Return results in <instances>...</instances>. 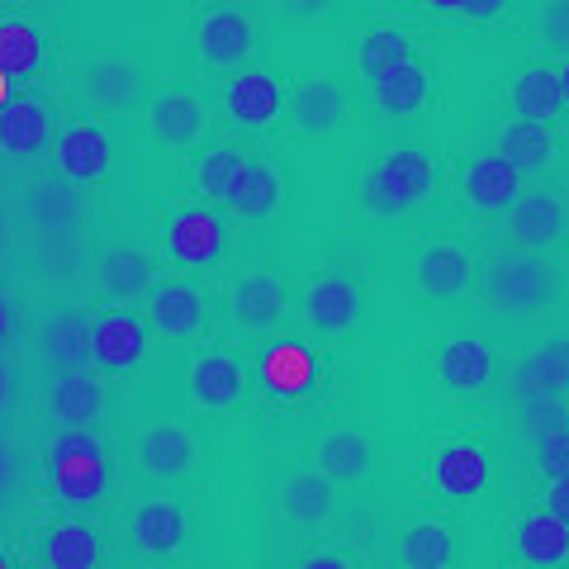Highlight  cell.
<instances>
[{"instance_id":"cell-31","label":"cell","mask_w":569,"mask_h":569,"mask_svg":"<svg viewBox=\"0 0 569 569\" xmlns=\"http://www.w3.org/2000/svg\"><path fill=\"white\" fill-rule=\"evenodd\" d=\"M518 556L527 565H565L569 560V527L550 508L527 512L518 522Z\"/></svg>"},{"instance_id":"cell-6","label":"cell","mask_w":569,"mask_h":569,"mask_svg":"<svg viewBox=\"0 0 569 569\" xmlns=\"http://www.w3.org/2000/svg\"><path fill=\"white\" fill-rule=\"evenodd\" d=\"M508 238L518 242V252H546L565 238V204L550 190H522L518 204L508 209Z\"/></svg>"},{"instance_id":"cell-53","label":"cell","mask_w":569,"mask_h":569,"mask_svg":"<svg viewBox=\"0 0 569 569\" xmlns=\"http://www.w3.org/2000/svg\"><path fill=\"white\" fill-rule=\"evenodd\" d=\"M0 242H6V219H0Z\"/></svg>"},{"instance_id":"cell-41","label":"cell","mask_w":569,"mask_h":569,"mask_svg":"<svg viewBox=\"0 0 569 569\" xmlns=\"http://www.w3.org/2000/svg\"><path fill=\"white\" fill-rule=\"evenodd\" d=\"M242 162H247V157L238 148H209L200 162H194V186H200V194H209V200L223 204V194L233 190Z\"/></svg>"},{"instance_id":"cell-10","label":"cell","mask_w":569,"mask_h":569,"mask_svg":"<svg viewBox=\"0 0 569 569\" xmlns=\"http://www.w3.org/2000/svg\"><path fill=\"white\" fill-rule=\"evenodd\" d=\"M223 238H228V228H223L219 213H209V209H176L171 223H167V252L181 266L219 261Z\"/></svg>"},{"instance_id":"cell-40","label":"cell","mask_w":569,"mask_h":569,"mask_svg":"<svg viewBox=\"0 0 569 569\" xmlns=\"http://www.w3.org/2000/svg\"><path fill=\"white\" fill-rule=\"evenodd\" d=\"M403 58H413V39L395 24L370 29V33H361V43H356V67H361L370 81H376L380 71H389L395 62H403Z\"/></svg>"},{"instance_id":"cell-47","label":"cell","mask_w":569,"mask_h":569,"mask_svg":"<svg viewBox=\"0 0 569 569\" xmlns=\"http://www.w3.org/2000/svg\"><path fill=\"white\" fill-rule=\"evenodd\" d=\"M299 569H351V560H347V556H332V550H323V556H309Z\"/></svg>"},{"instance_id":"cell-26","label":"cell","mask_w":569,"mask_h":569,"mask_svg":"<svg viewBox=\"0 0 569 569\" xmlns=\"http://www.w3.org/2000/svg\"><path fill=\"white\" fill-rule=\"evenodd\" d=\"M233 318H238L247 332L276 328L280 318H284V284H280V276L257 271V276L238 280V290H233Z\"/></svg>"},{"instance_id":"cell-15","label":"cell","mask_w":569,"mask_h":569,"mask_svg":"<svg viewBox=\"0 0 569 569\" xmlns=\"http://www.w3.org/2000/svg\"><path fill=\"white\" fill-rule=\"evenodd\" d=\"M475 284V261L460 242H437L418 257V290L427 299H460Z\"/></svg>"},{"instance_id":"cell-7","label":"cell","mask_w":569,"mask_h":569,"mask_svg":"<svg viewBox=\"0 0 569 569\" xmlns=\"http://www.w3.org/2000/svg\"><path fill=\"white\" fill-rule=\"evenodd\" d=\"M91 356L104 370H133L148 356V323L129 309H110L91 323Z\"/></svg>"},{"instance_id":"cell-52","label":"cell","mask_w":569,"mask_h":569,"mask_svg":"<svg viewBox=\"0 0 569 569\" xmlns=\"http://www.w3.org/2000/svg\"><path fill=\"white\" fill-rule=\"evenodd\" d=\"M560 96H565V104H569V62L560 67Z\"/></svg>"},{"instance_id":"cell-29","label":"cell","mask_w":569,"mask_h":569,"mask_svg":"<svg viewBox=\"0 0 569 569\" xmlns=\"http://www.w3.org/2000/svg\"><path fill=\"white\" fill-rule=\"evenodd\" d=\"M138 466L152 479H176L194 466V441L186 427H152L148 437L138 441Z\"/></svg>"},{"instance_id":"cell-13","label":"cell","mask_w":569,"mask_h":569,"mask_svg":"<svg viewBox=\"0 0 569 569\" xmlns=\"http://www.w3.org/2000/svg\"><path fill=\"white\" fill-rule=\"evenodd\" d=\"M58 171L67 176L71 186H86V181H100L110 171V138H104L96 123H67L58 133Z\"/></svg>"},{"instance_id":"cell-37","label":"cell","mask_w":569,"mask_h":569,"mask_svg":"<svg viewBox=\"0 0 569 569\" xmlns=\"http://www.w3.org/2000/svg\"><path fill=\"white\" fill-rule=\"evenodd\" d=\"M48 569H96L100 565V537L86 522H62L43 541Z\"/></svg>"},{"instance_id":"cell-17","label":"cell","mask_w":569,"mask_h":569,"mask_svg":"<svg viewBox=\"0 0 569 569\" xmlns=\"http://www.w3.org/2000/svg\"><path fill=\"white\" fill-rule=\"evenodd\" d=\"M148 318L162 337H194L204 323V295L190 280H167L148 295Z\"/></svg>"},{"instance_id":"cell-48","label":"cell","mask_w":569,"mask_h":569,"mask_svg":"<svg viewBox=\"0 0 569 569\" xmlns=\"http://www.w3.org/2000/svg\"><path fill=\"white\" fill-rule=\"evenodd\" d=\"M6 337H10V299L0 295V342H6Z\"/></svg>"},{"instance_id":"cell-9","label":"cell","mask_w":569,"mask_h":569,"mask_svg":"<svg viewBox=\"0 0 569 569\" xmlns=\"http://www.w3.org/2000/svg\"><path fill=\"white\" fill-rule=\"evenodd\" d=\"M223 110L238 129H271L284 110V91L271 71H242V77L228 81L223 91Z\"/></svg>"},{"instance_id":"cell-8","label":"cell","mask_w":569,"mask_h":569,"mask_svg":"<svg viewBox=\"0 0 569 569\" xmlns=\"http://www.w3.org/2000/svg\"><path fill=\"white\" fill-rule=\"evenodd\" d=\"M148 91V77H142V67L129 62V58H96L91 67L81 71V100L96 104V110H129V104Z\"/></svg>"},{"instance_id":"cell-35","label":"cell","mask_w":569,"mask_h":569,"mask_svg":"<svg viewBox=\"0 0 569 569\" xmlns=\"http://www.w3.org/2000/svg\"><path fill=\"white\" fill-rule=\"evenodd\" d=\"M332 485L323 475L313 470H295L290 479H284V512H290L295 527H323L332 518Z\"/></svg>"},{"instance_id":"cell-19","label":"cell","mask_w":569,"mask_h":569,"mask_svg":"<svg viewBox=\"0 0 569 569\" xmlns=\"http://www.w3.org/2000/svg\"><path fill=\"white\" fill-rule=\"evenodd\" d=\"M522 399H565L569 395V337H556L527 356L512 380Z\"/></svg>"},{"instance_id":"cell-30","label":"cell","mask_w":569,"mask_h":569,"mask_svg":"<svg viewBox=\"0 0 569 569\" xmlns=\"http://www.w3.org/2000/svg\"><path fill=\"white\" fill-rule=\"evenodd\" d=\"M432 475L451 498H470L489 485V456L479 447H470V441H451V447L437 451Z\"/></svg>"},{"instance_id":"cell-54","label":"cell","mask_w":569,"mask_h":569,"mask_svg":"<svg viewBox=\"0 0 569 569\" xmlns=\"http://www.w3.org/2000/svg\"><path fill=\"white\" fill-rule=\"evenodd\" d=\"M0 569H10V560H6V556H0Z\"/></svg>"},{"instance_id":"cell-42","label":"cell","mask_w":569,"mask_h":569,"mask_svg":"<svg viewBox=\"0 0 569 569\" xmlns=\"http://www.w3.org/2000/svg\"><path fill=\"white\" fill-rule=\"evenodd\" d=\"M531 29H537V43L541 48L569 52V0H550V6H537V14H531Z\"/></svg>"},{"instance_id":"cell-49","label":"cell","mask_w":569,"mask_h":569,"mask_svg":"<svg viewBox=\"0 0 569 569\" xmlns=\"http://www.w3.org/2000/svg\"><path fill=\"white\" fill-rule=\"evenodd\" d=\"M10 100H14V91H10V77H6V71H0V110H6Z\"/></svg>"},{"instance_id":"cell-45","label":"cell","mask_w":569,"mask_h":569,"mask_svg":"<svg viewBox=\"0 0 569 569\" xmlns=\"http://www.w3.org/2000/svg\"><path fill=\"white\" fill-rule=\"evenodd\" d=\"M432 14L441 20H498L503 6L498 0H460V6H432Z\"/></svg>"},{"instance_id":"cell-18","label":"cell","mask_w":569,"mask_h":569,"mask_svg":"<svg viewBox=\"0 0 569 569\" xmlns=\"http://www.w3.org/2000/svg\"><path fill=\"white\" fill-rule=\"evenodd\" d=\"M133 546L142 550V556H152V560H167L181 550L186 541V512L171 503V498H148L138 512H133Z\"/></svg>"},{"instance_id":"cell-1","label":"cell","mask_w":569,"mask_h":569,"mask_svg":"<svg viewBox=\"0 0 569 569\" xmlns=\"http://www.w3.org/2000/svg\"><path fill=\"white\" fill-rule=\"evenodd\" d=\"M485 305L503 318H537L556 299V271L537 252H493L479 276Z\"/></svg>"},{"instance_id":"cell-25","label":"cell","mask_w":569,"mask_h":569,"mask_svg":"<svg viewBox=\"0 0 569 569\" xmlns=\"http://www.w3.org/2000/svg\"><path fill=\"white\" fill-rule=\"evenodd\" d=\"M48 129H52V119H48V104L39 96H14L6 110H0V148L14 152V157L43 152Z\"/></svg>"},{"instance_id":"cell-22","label":"cell","mask_w":569,"mask_h":569,"mask_svg":"<svg viewBox=\"0 0 569 569\" xmlns=\"http://www.w3.org/2000/svg\"><path fill=\"white\" fill-rule=\"evenodd\" d=\"M290 119L299 133H332L347 119V91L328 77H313L290 96Z\"/></svg>"},{"instance_id":"cell-2","label":"cell","mask_w":569,"mask_h":569,"mask_svg":"<svg viewBox=\"0 0 569 569\" xmlns=\"http://www.w3.org/2000/svg\"><path fill=\"white\" fill-rule=\"evenodd\" d=\"M48 479L62 503L91 508L110 489V456L96 432H62L48 447Z\"/></svg>"},{"instance_id":"cell-14","label":"cell","mask_w":569,"mask_h":569,"mask_svg":"<svg viewBox=\"0 0 569 569\" xmlns=\"http://www.w3.org/2000/svg\"><path fill=\"white\" fill-rule=\"evenodd\" d=\"M242 389H247V366L238 361V356H228V351H204V356H194V366H190V395L200 408H233L242 399Z\"/></svg>"},{"instance_id":"cell-39","label":"cell","mask_w":569,"mask_h":569,"mask_svg":"<svg viewBox=\"0 0 569 569\" xmlns=\"http://www.w3.org/2000/svg\"><path fill=\"white\" fill-rule=\"evenodd\" d=\"M451 556H456V541H451V531L441 527V522H418V527H408V537L399 541L403 569H447Z\"/></svg>"},{"instance_id":"cell-44","label":"cell","mask_w":569,"mask_h":569,"mask_svg":"<svg viewBox=\"0 0 569 569\" xmlns=\"http://www.w3.org/2000/svg\"><path fill=\"white\" fill-rule=\"evenodd\" d=\"M537 470L546 479H569V427L537 437Z\"/></svg>"},{"instance_id":"cell-46","label":"cell","mask_w":569,"mask_h":569,"mask_svg":"<svg viewBox=\"0 0 569 569\" xmlns=\"http://www.w3.org/2000/svg\"><path fill=\"white\" fill-rule=\"evenodd\" d=\"M546 508L569 527V479H550V493H546Z\"/></svg>"},{"instance_id":"cell-23","label":"cell","mask_w":569,"mask_h":569,"mask_svg":"<svg viewBox=\"0 0 569 569\" xmlns=\"http://www.w3.org/2000/svg\"><path fill=\"white\" fill-rule=\"evenodd\" d=\"M48 408H52L58 422H67V432H86L104 408V389H100V380L91 376V370H67V376L52 385Z\"/></svg>"},{"instance_id":"cell-11","label":"cell","mask_w":569,"mask_h":569,"mask_svg":"<svg viewBox=\"0 0 569 569\" xmlns=\"http://www.w3.org/2000/svg\"><path fill=\"white\" fill-rule=\"evenodd\" d=\"M361 309H366V295H361V284L347 280V276L313 280L309 295H305V318H309V328H318V332H347V328H356Z\"/></svg>"},{"instance_id":"cell-3","label":"cell","mask_w":569,"mask_h":569,"mask_svg":"<svg viewBox=\"0 0 569 569\" xmlns=\"http://www.w3.org/2000/svg\"><path fill=\"white\" fill-rule=\"evenodd\" d=\"M432 190H437L432 157L418 152V148H399V152H389V157H380V162L370 167L366 186H361V200H366L370 213L389 219V213L418 209Z\"/></svg>"},{"instance_id":"cell-38","label":"cell","mask_w":569,"mask_h":569,"mask_svg":"<svg viewBox=\"0 0 569 569\" xmlns=\"http://www.w3.org/2000/svg\"><path fill=\"white\" fill-rule=\"evenodd\" d=\"M43 67V33L29 20H0V71L14 77H33Z\"/></svg>"},{"instance_id":"cell-21","label":"cell","mask_w":569,"mask_h":569,"mask_svg":"<svg viewBox=\"0 0 569 569\" xmlns=\"http://www.w3.org/2000/svg\"><path fill=\"white\" fill-rule=\"evenodd\" d=\"M503 162L518 171V176H537L556 162V138H550L546 123H527V119H508L498 129V148H493Z\"/></svg>"},{"instance_id":"cell-28","label":"cell","mask_w":569,"mask_h":569,"mask_svg":"<svg viewBox=\"0 0 569 569\" xmlns=\"http://www.w3.org/2000/svg\"><path fill=\"white\" fill-rule=\"evenodd\" d=\"M318 466H323V475L342 479V485H356V479H366L376 470V447L356 427H337V432L318 441Z\"/></svg>"},{"instance_id":"cell-34","label":"cell","mask_w":569,"mask_h":569,"mask_svg":"<svg viewBox=\"0 0 569 569\" xmlns=\"http://www.w3.org/2000/svg\"><path fill=\"white\" fill-rule=\"evenodd\" d=\"M223 204L242 213V219H266V213L280 204V176L266 162H242L233 190L223 194Z\"/></svg>"},{"instance_id":"cell-20","label":"cell","mask_w":569,"mask_h":569,"mask_svg":"<svg viewBox=\"0 0 569 569\" xmlns=\"http://www.w3.org/2000/svg\"><path fill=\"white\" fill-rule=\"evenodd\" d=\"M437 376L447 380V389L456 395H485L493 380V351L475 337H456V342L441 347L437 356Z\"/></svg>"},{"instance_id":"cell-16","label":"cell","mask_w":569,"mask_h":569,"mask_svg":"<svg viewBox=\"0 0 569 569\" xmlns=\"http://www.w3.org/2000/svg\"><path fill=\"white\" fill-rule=\"evenodd\" d=\"M157 266H152V257L142 252V247H133V242H123V247H110L104 252V261H100V290L114 299V305H133V299H142V295H152L157 290Z\"/></svg>"},{"instance_id":"cell-36","label":"cell","mask_w":569,"mask_h":569,"mask_svg":"<svg viewBox=\"0 0 569 569\" xmlns=\"http://www.w3.org/2000/svg\"><path fill=\"white\" fill-rule=\"evenodd\" d=\"M29 219L39 228H77L86 219V200L71 181H39L29 194Z\"/></svg>"},{"instance_id":"cell-5","label":"cell","mask_w":569,"mask_h":569,"mask_svg":"<svg viewBox=\"0 0 569 569\" xmlns=\"http://www.w3.org/2000/svg\"><path fill=\"white\" fill-rule=\"evenodd\" d=\"M252 48H257V29L238 6L204 10L200 24H194V52H200L209 67H238Z\"/></svg>"},{"instance_id":"cell-27","label":"cell","mask_w":569,"mask_h":569,"mask_svg":"<svg viewBox=\"0 0 569 569\" xmlns=\"http://www.w3.org/2000/svg\"><path fill=\"white\" fill-rule=\"evenodd\" d=\"M148 123H152L157 142H167V148H186V142H194L200 129H204V104H200V96H190V91H167V96L152 100Z\"/></svg>"},{"instance_id":"cell-24","label":"cell","mask_w":569,"mask_h":569,"mask_svg":"<svg viewBox=\"0 0 569 569\" xmlns=\"http://www.w3.org/2000/svg\"><path fill=\"white\" fill-rule=\"evenodd\" d=\"M432 96V67L418 58H403L376 77V104L385 114H413Z\"/></svg>"},{"instance_id":"cell-12","label":"cell","mask_w":569,"mask_h":569,"mask_svg":"<svg viewBox=\"0 0 569 569\" xmlns=\"http://www.w3.org/2000/svg\"><path fill=\"white\" fill-rule=\"evenodd\" d=\"M460 190H466V200H470L479 213H503V209L518 204L522 176L512 171L498 152H485V157H475V162L460 171Z\"/></svg>"},{"instance_id":"cell-32","label":"cell","mask_w":569,"mask_h":569,"mask_svg":"<svg viewBox=\"0 0 569 569\" xmlns=\"http://www.w3.org/2000/svg\"><path fill=\"white\" fill-rule=\"evenodd\" d=\"M512 110L527 123H550L565 110V96H560V67H527L518 86H512Z\"/></svg>"},{"instance_id":"cell-51","label":"cell","mask_w":569,"mask_h":569,"mask_svg":"<svg viewBox=\"0 0 569 569\" xmlns=\"http://www.w3.org/2000/svg\"><path fill=\"white\" fill-rule=\"evenodd\" d=\"M6 479H10V456H6V447H0V489H6Z\"/></svg>"},{"instance_id":"cell-43","label":"cell","mask_w":569,"mask_h":569,"mask_svg":"<svg viewBox=\"0 0 569 569\" xmlns=\"http://www.w3.org/2000/svg\"><path fill=\"white\" fill-rule=\"evenodd\" d=\"M522 427H527L531 437L560 432V427H569V403H565V399H527V408H522Z\"/></svg>"},{"instance_id":"cell-33","label":"cell","mask_w":569,"mask_h":569,"mask_svg":"<svg viewBox=\"0 0 569 569\" xmlns=\"http://www.w3.org/2000/svg\"><path fill=\"white\" fill-rule=\"evenodd\" d=\"M39 342H43V356L52 366L81 370L91 361V323H86L81 313H52L39 332Z\"/></svg>"},{"instance_id":"cell-50","label":"cell","mask_w":569,"mask_h":569,"mask_svg":"<svg viewBox=\"0 0 569 569\" xmlns=\"http://www.w3.org/2000/svg\"><path fill=\"white\" fill-rule=\"evenodd\" d=\"M6 399H10V370L0 366V408H6Z\"/></svg>"},{"instance_id":"cell-4","label":"cell","mask_w":569,"mask_h":569,"mask_svg":"<svg viewBox=\"0 0 569 569\" xmlns=\"http://www.w3.org/2000/svg\"><path fill=\"white\" fill-rule=\"evenodd\" d=\"M323 376V361L309 342H271L257 361V385L266 389L271 399H305L309 389Z\"/></svg>"}]
</instances>
